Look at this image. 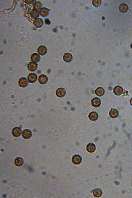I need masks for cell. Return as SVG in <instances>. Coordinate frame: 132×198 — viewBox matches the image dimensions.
<instances>
[{
  "mask_svg": "<svg viewBox=\"0 0 132 198\" xmlns=\"http://www.w3.org/2000/svg\"><path fill=\"white\" fill-rule=\"evenodd\" d=\"M95 93L97 96L101 97L104 95L105 93V90L103 88L101 87L98 88L95 91Z\"/></svg>",
  "mask_w": 132,
  "mask_h": 198,
  "instance_id": "obj_14",
  "label": "cell"
},
{
  "mask_svg": "<svg viewBox=\"0 0 132 198\" xmlns=\"http://www.w3.org/2000/svg\"><path fill=\"white\" fill-rule=\"evenodd\" d=\"M64 61L66 63H69L71 62L73 59L72 55L69 53H65L63 56Z\"/></svg>",
  "mask_w": 132,
  "mask_h": 198,
  "instance_id": "obj_16",
  "label": "cell"
},
{
  "mask_svg": "<svg viewBox=\"0 0 132 198\" xmlns=\"http://www.w3.org/2000/svg\"><path fill=\"white\" fill-rule=\"evenodd\" d=\"M39 12L38 10H34L31 12V15L33 18H35L38 17L39 16Z\"/></svg>",
  "mask_w": 132,
  "mask_h": 198,
  "instance_id": "obj_23",
  "label": "cell"
},
{
  "mask_svg": "<svg viewBox=\"0 0 132 198\" xmlns=\"http://www.w3.org/2000/svg\"><path fill=\"white\" fill-rule=\"evenodd\" d=\"M48 81V77L44 74H42L39 77L38 81L41 84H46Z\"/></svg>",
  "mask_w": 132,
  "mask_h": 198,
  "instance_id": "obj_11",
  "label": "cell"
},
{
  "mask_svg": "<svg viewBox=\"0 0 132 198\" xmlns=\"http://www.w3.org/2000/svg\"><path fill=\"white\" fill-rule=\"evenodd\" d=\"M88 117L91 121H96L98 120L99 115L96 111H92L89 115Z\"/></svg>",
  "mask_w": 132,
  "mask_h": 198,
  "instance_id": "obj_8",
  "label": "cell"
},
{
  "mask_svg": "<svg viewBox=\"0 0 132 198\" xmlns=\"http://www.w3.org/2000/svg\"><path fill=\"white\" fill-rule=\"evenodd\" d=\"M45 23L47 24H50V21L47 18L45 20Z\"/></svg>",
  "mask_w": 132,
  "mask_h": 198,
  "instance_id": "obj_26",
  "label": "cell"
},
{
  "mask_svg": "<svg viewBox=\"0 0 132 198\" xmlns=\"http://www.w3.org/2000/svg\"><path fill=\"white\" fill-rule=\"evenodd\" d=\"M91 104L92 106L95 108H98L101 105V101L99 98L95 97L92 99Z\"/></svg>",
  "mask_w": 132,
  "mask_h": 198,
  "instance_id": "obj_3",
  "label": "cell"
},
{
  "mask_svg": "<svg viewBox=\"0 0 132 198\" xmlns=\"http://www.w3.org/2000/svg\"><path fill=\"white\" fill-rule=\"evenodd\" d=\"M96 146L95 144L92 143L88 144L86 146V150L90 153L93 152L96 150Z\"/></svg>",
  "mask_w": 132,
  "mask_h": 198,
  "instance_id": "obj_13",
  "label": "cell"
},
{
  "mask_svg": "<svg viewBox=\"0 0 132 198\" xmlns=\"http://www.w3.org/2000/svg\"><path fill=\"white\" fill-rule=\"evenodd\" d=\"M66 94V91L65 89L63 88L58 89L56 91V96L59 98H62L64 97Z\"/></svg>",
  "mask_w": 132,
  "mask_h": 198,
  "instance_id": "obj_9",
  "label": "cell"
},
{
  "mask_svg": "<svg viewBox=\"0 0 132 198\" xmlns=\"http://www.w3.org/2000/svg\"><path fill=\"white\" fill-rule=\"evenodd\" d=\"M37 51L40 55L43 56L47 53V49L46 47L43 45H41L38 49Z\"/></svg>",
  "mask_w": 132,
  "mask_h": 198,
  "instance_id": "obj_12",
  "label": "cell"
},
{
  "mask_svg": "<svg viewBox=\"0 0 132 198\" xmlns=\"http://www.w3.org/2000/svg\"><path fill=\"white\" fill-rule=\"evenodd\" d=\"M109 115L111 118H116L118 117L119 115L118 111L116 109L112 108L109 111Z\"/></svg>",
  "mask_w": 132,
  "mask_h": 198,
  "instance_id": "obj_15",
  "label": "cell"
},
{
  "mask_svg": "<svg viewBox=\"0 0 132 198\" xmlns=\"http://www.w3.org/2000/svg\"><path fill=\"white\" fill-rule=\"evenodd\" d=\"M130 46L131 48L132 49V44H131Z\"/></svg>",
  "mask_w": 132,
  "mask_h": 198,
  "instance_id": "obj_28",
  "label": "cell"
},
{
  "mask_svg": "<svg viewBox=\"0 0 132 198\" xmlns=\"http://www.w3.org/2000/svg\"><path fill=\"white\" fill-rule=\"evenodd\" d=\"M34 23L35 25L37 27H40L43 24V20L41 18L37 19L35 20Z\"/></svg>",
  "mask_w": 132,
  "mask_h": 198,
  "instance_id": "obj_22",
  "label": "cell"
},
{
  "mask_svg": "<svg viewBox=\"0 0 132 198\" xmlns=\"http://www.w3.org/2000/svg\"><path fill=\"white\" fill-rule=\"evenodd\" d=\"M19 86L22 88L26 87L28 85V82L26 77H23L20 78L18 81Z\"/></svg>",
  "mask_w": 132,
  "mask_h": 198,
  "instance_id": "obj_6",
  "label": "cell"
},
{
  "mask_svg": "<svg viewBox=\"0 0 132 198\" xmlns=\"http://www.w3.org/2000/svg\"><path fill=\"white\" fill-rule=\"evenodd\" d=\"M22 130L21 128L19 127H15L12 130V133L14 137H18L21 135Z\"/></svg>",
  "mask_w": 132,
  "mask_h": 198,
  "instance_id": "obj_2",
  "label": "cell"
},
{
  "mask_svg": "<svg viewBox=\"0 0 132 198\" xmlns=\"http://www.w3.org/2000/svg\"><path fill=\"white\" fill-rule=\"evenodd\" d=\"M42 4L40 2H37L35 5V8L37 10H39L42 7Z\"/></svg>",
  "mask_w": 132,
  "mask_h": 198,
  "instance_id": "obj_24",
  "label": "cell"
},
{
  "mask_svg": "<svg viewBox=\"0 0 132 198\" xmlns=\"http://www.w3.org/2000/svg\"><path fill=\"white\" fill-rule=\"evenodd\" d=\"M49 11V10L47 8H44L40 10V14L41 16L44 17L48 15Z\"/></svg>",
  "mask_w": 132,
  "mask_h": 198,
  "instance_id": "obj_20",
  "label": "cell"
},
{
  "mask_svg": "<svg viewBox=\"0 0 132 198\" xmlns=\"http://www.w3.org/2000/svg\"><path fill=\"white\" fill-rule=\"evenodd\" d=\"M123 92V89L122 87L120 86H117L113 89L114 93L117 96H120Z\"/></svg>",
  "mask_w": 132,
  "mask_h": 198,
  "instance_id": "obj_10",
  "label": "cell"
},
{
  "mask_svg": "<svg viewBox=\"0 0 132 198\" xmlns=\"http://www.w3.org/2000/svg\"><path fill=\"white\" fill-rule=\"evenodd\" d=\"M130 103L131 105L132 106V98L130 100Z\"/></svg>",
  "mask_w": 132,
  "mask_h": 198,
  "instance_id": "obj_27",
  "label": "cell"
},
{
  "mask_svg": "<svg viewBox=\"0 0 132 198\" xmlns=\"http://www.w3.org/2000/svg\"><path fill=\"white\" fill-rule=\"evenodd\" d=\"M38 77L36 74L34 73H30L27 76V79L30 83H34L37 80Z\"/></svg>",
  "mask_w": 132,
  "mask_h": 198,
  "instance_id": "obj_1",
  "label": "cell"
},
{
  "mask_svg": "<svg viewBox=\"0 0 132 198\" xmlns=\"http://www.w3.org/2000/svg\"><path fill=\"white\" fill-rule=\"evenodd\" d=\"M102 192L99 189H95L93 193V195L95 197H99L102 195Z\"/></svg>",
  "mask_w": 132,
  "mask_h": 198,
  "instance_id": "obj_21",
  "label": "cell"
},
{
  "mask_svg": "<svg viewBox=\"0 0 132 198\" xmlns=\"http://www.w3.org/2000/svg\"><path fill=\"white\" fill-rule=\"evenodd\" d=\"M101 3L100 1L97 0H93L92 2L93 5L95 7H97L100 5Z\"/></svg>",
  "mask_w": 132,
  "mask_h": 198,
  "instance_id": "obj_25",
  "label": "cell"
},
{
  "mask_svg": "<svg viewBox=\"0 0 132 198\" xmlns=\"http://www.w3.org/2000/svg\"><path fill=\"white\" fill-rule=\"evenodd\" d=\"M15 164L16 166L19 167L22 166L24 164V161L23 158L18 157L15 160Z\"/></svg>",
  "mask_w": 132,
  "mask_h": 198,
  "instance_id": "obj_18",
  "label": "cell"
},
{
  "mask_svg": "<svg viewBox=\"0 0 132 198\" xmlns=\"http://www.w3.org/2000/svg\"><path fill=\"white\" fill-rule=\"evenodd\" d=\"M31 61L34 63H38L40 60V57L39 55L37 53H33L31 56Z\"/></svg>",
  "mask_w": 132,
  "mask_h": 198,
  "instance_id": "obj_17",
  "label": "cell"
},
{
  "mask_svg": "<svg viewBox=\"0 0 132 198\" xmlns=\"http://www.w3.org/2000/svg\"><path fill=\"white\" fill-rule=\"evenodd\" d=\"M82 159L81 157L79 155H75L73 156L72 158L73 163L74 164L78 165L80 164L82 162Z\"/></svg>",
  "mask_w": 132,
  "mask_h": 198,
  "instance_id": "obj_4",
  "label": "cell"
},
{
  "mask_svg": "<svg viewBox=\"0 0 132 198\" xmlns=\"http://www.w3.org/2000/svg\"><path fill=\"white\" fill-rule=\"evenodd\" d=\"M119 10L123 13L127 12L129 9V7L126 4L122 3L120 5Z\"/></svg>",
  "mask_w": 132,
  "mask_h": 198,
  "instance_id": "obj_19",
  "label": "cell"
},
{
  "mask_svg": "<svg viewBox=\"0 0 132 198\" xmlns=\"http://www.w3.org/2000/svg\"><path fill=\"white\" fill-rule=\"evenodd\" d=\"M32 136V133L31 131L28 129L24 130L22 132V137L25 139H30Z\"/></svg>",
  "mask_w": 132,
  "mask_h": 198,
  "instance_id": "obj_5",
  "label": "cell"
},
{
  "mask_svg": "<svg viewBox=\"0 0 132 198\" xmlns=\"http://www.w3.org/2000/svg\"><path fill=\"white\" fill-rule=\"evenodd\" d=\"M38 64L37 63L30 62L27 65L28 69L31 72H34L35 71L38 67Z\"/></svg>",
  "mask_w": 132,
  "mask_h": 198,
  "instance_id": "obj_7",
  "label": "cell"
}]
</instances>
